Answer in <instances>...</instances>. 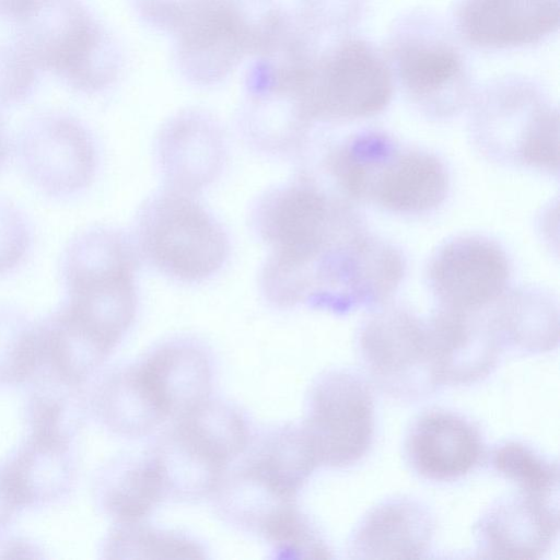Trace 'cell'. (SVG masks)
Wrapping results in <instances>:
<instances>
[{
    "instance_id": "1",
    "label": "cell",
    "mask_w": 560,
    "mask_h": 560,
    "mask_svg": "<svg viewBox=\"0 0 560 560\" xmlns=\"http://www.w3.org/2000/svg\"><path fill=\"white\" fill-rule=\"evenodd\" d=\"M351 214L302 176L258 197L250 224L269 249L259 278L266 301L279 308H335L360 233Z\"/></svg>"
},
{
    "instance_id": "2",
    "label": "cell",
    "mask_w": 560,
    "mask_h": 560,
    "mask_svg": "<svg viewBox=\"0 0 560 560\" xmlns=\"http://www.w3.org/2000/svg\"><path fill=\"white\" fill-rule=\"evenodd\" d=\"M138 258L130 236L104 226L78 234L66 249L68 300L58 315L107 357L136 316Z\"/></svg>"
},
{
    "instance_id": "3",
    "label": "cell",
    "mask_w": 560,
    "mask_h": 560,
    "mask_svg": "<svg viewBox=\"0 0 560 560\" xmlns=\"http://www.w3.org/2000/svg\"><path fill=\"white\" fill-rule=\"evenodd\" d=\"M14 37L39 71H49L85 93L105 90L119 72V54L82 0H40Z\"/></svg>"
},
{
    "instance_id": "4",
    "label": "cell",
    "mask_w": 560,
    "mask_h": 560,
    "mask_svg": "<svg viewBox=\"0 0 560 560\" xmlns=\"http://www.w3.org/2000/svg\"><path fill=\"white\" fill-rule=\"evenodd\" d=\"M331 173L351 198L370 200L393 212L421 213L445 199L443 163L418 150H400L380 133H364L336 150Z\"/></svg>"
},
{
    "instance_id": "5",
    "label": "cell",
    "mask_w": 560,
    "mask_h": 560,
    "mask_svg": "<svg viewBox=\"0 0 560 560\" xmlns=\"http://www.w3.org/2000/svg\"><path fill=\"white\" fill-rule=\"evenodd\" d=\"M130 237L138 257L185 283L214 276L230 255L221 223L194 195L167 187L142 203Z\"/></svg>"
},
{
    "instance_id": "6",
    "label": "cell",
    "mask_w": 560,
    "mask_h": 560,
    "mask_svg": "<svg viewBox=\"0 0 560 560\" xmlns=\"http://www.w3.org/2000/svg\"><path fill=\"white\" fill-rule=\"evenodd\" d=\"M393 85L387 67L361 42H348L317 65H306L290 97V107L305 130L312 120L366 117L389 102Z\"/></svg>"
},
{
    "instance_id": "7",
    "label": "cell",
    "mask_w": 560,
    "mask_h": 560,
    "mask_svg": "<svg viewBox=\"0 0 560 560\" xmlns=\"http://www.w3.org/2000/svg\"><path fill=\"white\" fill-rule=\"evenodd\" d=\"M357 345L371 381L389 397L413 402L440 386L429 317L385 306L362 324Z\"/></svg>"
},
{
    "instance_id": "8",
    "label": "cell",
    "mask_w": 560,
    "mask_h": 560,
    "mask_svg": "<svg viewBox=\"0 0 560 560\" xmlns=\"http://www.w3.org/2000/svg\"><path fill=\"white\" fill-rule=\"evenodd\" d=\"M302 428L318 465L345 468L357 464L374 440L375 405L371 385L351 370L322 374L308 394Z\"/></svg>"
},
{
    "instance_id": "9",
    "label": "cell",
    "mask_w": 560,
    "mask_h": 560,
    "mask_svg": "<svg viewBox=\"0 0 560 560\" xmlns=\"http://www.w3.org/2000/svg\"><path fill=\"white\" fill-rule=\"evenodd\" d=\"M20 158L28 178L51 196L84 189L97 167L91 135L77 119L63 114L33 118L22 131Z\"/></svg>"
},
{
    "instance_id": "10",
    "label": "cell",
    "mask_w": 560,
    "mask_h": 560,
    "mask_svg": "<svg viewBox=\"0 0 560 560\" xmlns=\"http://www.w3.org/2000/svg\"><path fill=\"white\" fill-rule=\"evenodd\" d=\"M510 268L502 248L481 236L445 243L429 264V283L440 307L478 313L506 290Z\"/></svg>"
},
{
    "instance_id": "11",
    "label": "cell",
    "mask_w": 560,
    "mask_h": 560,
    "mask_svg": "<svg viewBox=\"0 0 560 560\" xmlns=\"http://www.w3.org/2000/svg\"><path fill=\"white\" fill-rule=\"evenodd\" d=\"M240 9L228 0H201L177 28V56L187 78L215 82L234 68L257 33Z\"/></svg>"
},
{
    "instance_id": "12",
    "label": "cell",
    "mask_w": 560,
    "mask_h": 560,
    "mask_svg": "<svg viewBox=\"0 0 560 560\" xmlns=\"http://www.w3.org/2000/svg\"><path fill=\"white\" fill-rule=\"evenodd\" d=\"M556 498L520 491L495 501L475 525L478 555L487 559H539L559 533Z\"/></svg>"
},
{
    "instance_id": "13",
    "label": "cell",
    "mask_w": 560,
    "mask_h": 560,
    "mask_svg": "<svg viewBox=\"0 0 560 560\" xmlns=\"http://www.w3.org/2000/svg\"><path fill=\"white\" fill-rule=\"evenodd\" d=\"M156 160L166 187L196 195L222 172L226 141L219 122L199 110H186L160 130Z\"/></svg>"
},
{
    "instance_id": "14",
    "label": "cell",
    "mask_w": 560,
    "mask_h": 560,
    "mask_svg": "<svg viewBox=\"0 0 560 560\" xmlns=\"http://www.w3.org/2000/svg\"><path fill=\"white\" fill-rule=\"evenodd\" d=\"M485 443L479 428L466 417L444 409L419 415L405 439V455L421 478L454 481L482 460Z\"/></svg>"
},
{
    "instance_id": "15",
    "label": "cell",
    "mask_w": 560,
    "mask_h": 560,
    "mask_svg": "<svg viewBox=\"0 0 560 560\" xmlns=\"http://www.w3.org/2000/svg\"><path fill=\"white\" fill-rule=\"evenodd\" d=\"M441 385H469L495 369L503 350L487 318L440 307L429 317Z\"/></svg>"
},
{
    "instance_id": "16",
    "label": "cell",
    "mask_w": 560,
    "mask_h": 560,
    "mask_svg": "<svg viewBox=\"0 0 560 560\" xmlns=\"http://www.w3.org/2000/svg\"><path fill=\"white\" fill-rule=\"evenodd\" d=\"M434 518L420 501L393 497L372 508L354 528L350 557L355 559H416L430 548Z\"/></svg>"
},
{
    "instance_id": "17",
    "label": "cell",
    "mask_w": 560,
    "mask_h": 560,
    "mask_svg": "<svg viewBox=\"0 0 560 560\" xmlns=\"http://www.w3.org/2000/svg\"><path fill=\"white\" fill-rule=\"evenodd\" d=\"M136 369L165 419L177 420L209 399L210 362L205 350L191 341L163 343Z\"/></svg>"
},
{
    "instance_id": "18",
    "label": "cell",
    "mask_w": 560,
    "mask_h": 560,
    "mask_svg": "<svg viewBox=\"0 0 560 560\" xmlns=\"http://www.w3.org/2000/svg\"><path fill=\"white\" fill-rule=\"evenodd\" d=\"M558 22L559 0H466L459 13L463 34L485 47L534 43Z\"/></svg>"
},
{
    "instance_id": "19",
    "label": "cell",
    "mask_w": 560,
    "mask_h": 560,
    "mask_svg": "<svg viewBox=\"0 0 560 560\" xmlns=\"http://www.w3.org/2000/svg\"><path fill=\"white\" fill-rule=\"evenodd\" d=\"M150 456L165 497L179 500H196L213 493L228 466L177 422L160 438Z\"/></svg>"
},
{
    "instance_id": "20",
    "label": "cell",
    "mask_w": 560,
    "mask_h": 560,
    "mask_svg": "<svg viewBox=\"0 0 560 560\" xmlns=\"http://www.w3.org/2000/svg\"><path fill=\"white\" fill-rule=\"evenodd\" d=\"M2 470L20 508L58 499L74 478L70 443L31 435Z\"/></svg>"
},
{
    "instance_id": "21",
    "label": "cell",
    "mask_w": 560,
    "mask_h": 560,
    "mask_svg": "<svg viewBox=\"0 0 560 560\" xmlns=\"http://www.w3.org/2000/svg\"><path fill=\"white\" fill-rule=\"evenodd\" d=\"M487 320L502 348L544 353L558 345V311L541 293L505 292L495 301Z\"/></svg>"
},
{
    "instance_id": "22",
    "label": "cell",
    "mask_w": 560,
    "mask_h": 560,
    "mask_svg": "<svg viewBox=\"0 0 560 560\" xmlns=\"http://www.w3.org/2000/svg\"><path fill=\"white\" fill-rule=\"evenodd\" d=\"M317 466L304 429L290 425L264 438L243 468L282 498L295 501Z\"/></svg>"
},
{
    "instance_id": "23",
    "label": "cell",
    "mask_w": 560,
    "mask_h": 560,
    "mask_svg": "<svg viewBox=\"0 0 560 560\" xmlns=\"http://www.w3.org/2000/svg\"><path fill=\"white\" fill-rule=\"evenodd\" d=\"M96 411L113 432L138 438L166 420L144 387L136 365L108 377L96 395Z\"/></svg>"
},
{
    "instance_id": "24",
    "label": "cell",
    "mask_w": 560,
    "mask_h": 560,
    "mask_svg": "<svg viewBox=\"0 0 560 560\" xmlns=\"http://www.w3.org/2000/svg\"><path fill=\"white\" fill-rule=\"evenodd\" d=\"M165 498L156 467L148 456L121 466L103 490V505L116 523H136Z\"/></svg>"
},
{
    "instance_id": "25",
    "label": "cell",
    "mask_w": 560,
    "mask_h": 560,
    "mask_svg": "<svg viewBox=\"0 0 560 560\" xmlns=\"http://www.w3.org/2000/svg\"><path fill=\"white\" fill-rule=\"evenodd\" d=\"M43 364L42 324L31 323L14 310L0 307V384L25 382Z\"/></svg>"
},
{
    "instance_id": "26",
    "label": "cell",
    "mask_w": 560,
    "mask_h": 560,
    "mask_svg": "<svg viewBox=\"0 0 560 560\" xmlns=\"http://www.w3.org/2000/svg\"><path fill=\"white\" fill-rule=\"evenodd\" d=\"M225 464L249 445V431L242 413L223 401L206 400L177 419Z\"/></svg>"
},
{
    "instance_id": "27",
    "label": "cell",
    "mask_w": 560,
    "mask_h": 560,
    "mask_svg": "<svg viewBox=\"0 0 560 560\" xmlns=\"http://www.w3.org/2000/svg\"><path fill=\"white\" fill-rule=\"evenodd\" d=\"M490 464L520 491L545 498L557 497L558 464L524 442L511 440L498 444L490 453Z\"/></svg>"
},
{
    "instance_id": "28",
    "label": "cell",
    "mask_w": 560,
    "mask_h": 560,
    "mask_svg": "<svg viewBox=\"0 0 560 560\" xmlns=\"http://www.w3.org/2000/svg\"><path fill=\"white\" fill-rule=\"evenodd\" d=\"M398 70L405 85L418 95L443 90L460 71L453 49L441 44L413 43L399 52Z\"/></svg>"
},
{
    "instance_id": "29",
    "label": "cell",
    "mask_w": 560,
    "mask_h": 560,
    "mask_svg": "<svg viewBox=\"0 0 560 560\" xmlns=\"http://www.w3.org/2000/svg\"><path fill=\"white\" fill-rule=\"evenodd\" d=\"M136 523H117L109 534L104 552L108 558H203L200 547L188 538L143 527Z\"/></svg>"
},
{
    "instance_id": "30",
    "label": "cell",
    "mask_w": 560,
    "mask_h": 560,
    "mask_svg": "<svg viewBox=\"0 0 560 560\" xmlns=\"http://www.w3.org/2000/svg\"><path fill=\"white\" fill-rule=\"evenodd\" d=\"M51 376L31 399V435L70 443L78 423L79 404L74 396L78 385Z\"/></svg>"
},
{
    "instance_id": "31",
    "label": "cell",
    "mask_w": 560,
    "mask_h": 560,
    "mask_svg": "<svg viewBox=\"0 0 560 560\" xmlns=\"http://www.w3.org/2000/svg\"><path fill=\"white\" fill-rule=\"evenodd\" d=\"M259 535L273 547L277 557L331 558L327 544L295 503L273 516Z\"/></svg>"
},
{
    "instance_id": "32",
    "label": "cell",
    "mask_w": 560,
    "mask_h": 560,
    "mask_svg": "<svg viewBox=\"0 0 560 560\" xmlns=\"http://www.w3.org/2000/svg\"><path fill=\"white\" fill-rule=\"evenodd\" d=\"M558 114L537 113L527 124L520 142L523 162L548 171L558 170Z\"/></svg>"
},
{
    "instance_id": "33",
    "label": "cell",
    "mask_w": 560,
    "mask_h": 560,
    "mask_svg": "<svg viewBox=\"0 0 560 560\" xmlns=\"http://www.w3.org/2000/svg\"><path fill=\"white\" fill-rule=\"evenodd\" d=\"M30 246V231L24 217L9 201L0 198V276L15 269Z\"/></svg>"
},
{
    "instance_id": "34",
    "label": "cell",
    "mask_w": 560,
    "mask_h": 560,
    "mask_svg": "<svg viewBox=\"0 0 560 560\" xmlns=\"http://www.w3.org/2000/svg\"><path fill=\"white\" fill-rule=\"evenodd\" d=\"M40 0H0V22L15 25L25 20Z\"/></svg>"
},
{
    "instance_id": "35",
    "label": "cell",
    "mask_w": 560,
    "mask_h": 560,
    "mask_svg": "<svg viewBox=\"0 0 560 560\" xmlns=\"http://www.w3.org/2000/svg\"><path fill=\"white\" fill-rule=\"evenodd\" d=\"M3 470H0V527L7 525L19 509Z\"/></svg>"
},
{
    "instance_id": "36",
    "label": "cell",
    "mask_w": 560,
    "mask_h": 560,
    "mask_svg": "<svg viewBox=\"0 0 560 560\" xmlns=\"http://www.w3.org/2000/svg\"><path fill=\"white\" fill-rule=\"evenodd\" d=\"M13 58V46L11 38L0 40V84L5 79Z\"/></svg>"
},
{
    "instance_id": "37",
    "label": "cell",
    "mask_w": 560,
    "mask_h": 560,
    "mask_svg": "<svg viewBox=\"0 0 560 560\" xmlns=\"http://www.w3.org/2000/svg\"><path fill=\"white\" fill-rule=\"evenodd\" d=\"M9 138L2 122L0 121V166L4 163L9 155Z\"/></svg>"
}]
</instances>
